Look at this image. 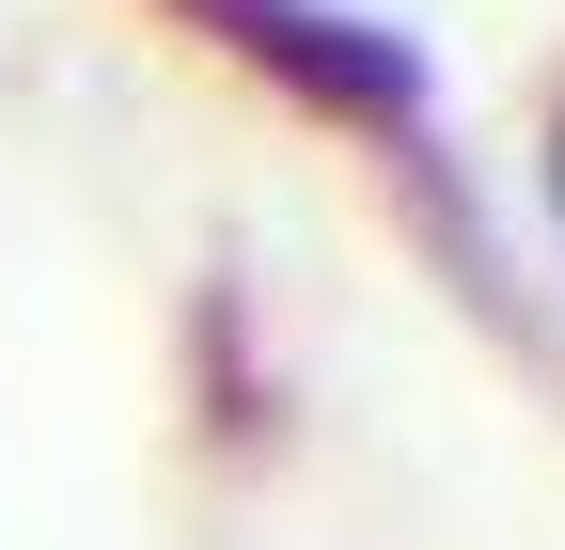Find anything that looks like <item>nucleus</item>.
Wrapping results in <instances>:
<instances>
[{"label": "nucleus", "instance_id": "obj_1", "mask_svg": "<svg viewBox=\"0 0 565 550\" xmlns=\"http://www.w3.org/2000/svg\"><path fill=\"white\" fill-rule=\"evenodd\" d=\"M189 17H221V32H236L299 110L377 126V142H424V47H408V32L345 17V0H189Z\"/></svg>", "mask_w": 565, "mask_h": 550}, {"label": "nucleus", "instance_id": "obj_2", "mask_svg": "<svg viewBox=\"0 0 565 550\" xmlns=\"http://www.w3.org/2000/svg\"><path fill=\"white\" fill-rule=\"evenodd\" d=\"M550 221H565V142H550Z\"/></svg>", "mask_w": 565, "mask_h": 550}]
</instances>
